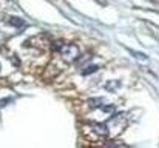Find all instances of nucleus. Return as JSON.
<instances>
[{"label":"nucleus","mask_w":159,"mask_h":148,"mask_svg":"<svg viewBox=\"0 0 159 148\" xmlns=\"http://www.w3.org/2000/svg\"><path fill=\"white\" fill-rule=\"evenodd\" d=\"M119 87H120V82H117V80H110L105 83V90L108 91H116Z\"/></svg>","instance_id":"3"},{"label":"nucleus","mask_w":159,"mask_h":148,"mask_svg":"<svg viewBox=\"0 0 159 148\" xmlns=\"http://www.w3.org/2000/svg\"><path fill=\"white\" fill-rule=\"evenodd\" d=\"M9 20V23H12V26H16V28H25V22L22 20V19H16V17H9L8 19Z\"/></svg>","instance_id":"4"},{"label":"nucleus","mask_w":159,"mask_h":148,"mask_svg":"<svg viewBox=\"0 0 159 148\" xmlns=\"http://www.w3.org/2000/svg\"><path fill=\"white\" fill-rule=\"evenodd\" d=\"M59 52H60V56H62V59H63L65 62H74V60H77L79 56H80L79 47H76V45H73V43L60 45Z\"/></svg>","instance_id":"1"},{"label":"nucleus","mask_w":159,"mask_h":148,"mask_svg":"<svg viewBox=\"0 0 159 148\" xmlns=\"http://www.w3.org/2000/svg\"><path fill=\"white\" fill-rule=\"evenodd\" d=\"M96 70H98V66H90V68H87V70H84V71H82V74H84V76H88L90 73H94Z\"/></svg>","instance_id":"6"},{"label":"nucleus","mask_w":159,"mask_h":148,"mask_svg":"<svg viewBox=\"0 0 159 148\" xmlns=\"http://www.w3.org/2000/svg\"><path fill=\"white\" fill-rule=\"evenodd\" d=\"M88 103H90L91 106H94V108H99V106H102V103H104V99H102V97L90 99V100H88Z\"/></svg>","instance_id":"5"},{"label":"nucleus","mask_w":159,"mask_h":148,"mask_svg":"<svg viewBox=\"0 0 159 148\" xmlns=\"http://www.w3.org/2000/svg\"><path fill=\"white\" fill-rule=\"evenodd\" d=\"M88 128L98 137H107V136H110V130H108V125L107 123H88Z\"/></svg>","instance_id":"2"},{"label":"nucleus","mask_w":159,"mask_h":148,"mask_svg":"<svg viewBox=\"0 0 159 148\" xmlns=\"http://www.w3.org/2000/svg\"><path fill=\"white\" fill-rule=\"evenodd\" d=\"M130 52H131L133 56H136V57L142 59V60H147V56H144V54H139V52H136V51H131V49H130Z\"/></svg>","instance_id":"7"}]
</instances>
